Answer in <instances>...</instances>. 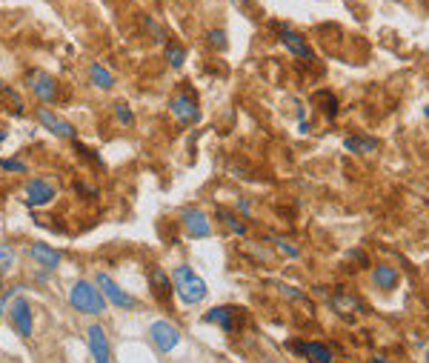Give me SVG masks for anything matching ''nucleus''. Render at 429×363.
<instances>
[{
  "mask_svg": "<svg viewBox=\"0 0 429 363\" xmlns=\"http://www.w3.org/2000/svg\"><path fill=\"white\" fill-rule=\"evenodd\" d=\"M172 289L175 295L181 298L184 303H200L206 298V280L200 275H195L189 266H177L175 275H172Z\"/></svg>",
  "mask_w": 429,
  "mask_h": 363,
  "instance_id": "1",
  "label": "nucleus"
},
{
  "mask_svg": "<svg viewBox=\"0 0 429 363\" xmlns=\"http://www.w3.org/2000/svg\"><path fill=\"white\" fill-rule=\"evenodd\" d=\"M69 303L83 315H103V309H106V298L97 289V283H92V280H78L72 286Z\"/></svg>",
  "mask_w": 429,
  "mask_h": 363,
  "instance_id": "2",
  "label": "nucleus"
},
{
  "mask_svg": "<svg viewBox=\"0 0 429 363\" xmlns=\"http://www.w3.org/2000/svg\"><path fill=\"white\" fill-rule=\"evenodd\" d=\"M29 89L46 103H52L57 97V81L49 75L46 69H32L29 71Z\"/></svg>",
  "mask_w": 429,
  "mask_h": 363,
  "instance_id": "3",
  "label": "nucleus"
},
{
  "mask_svg": "<svg viewBox=\"0 0 429 363\" xmlns=\"http://www.w3.org/2000/svg\"><path fill=\"white\" fill-rule=\"evenodd\" d=\"M97 289L103 292V298L106 301H112L115 306H121V309H135V298H129L123 289L106 275V272H97Z\"/></svg>",
  "mask_w": 429,
  "mask_h": 363,
  "instance_id": "4",
  "label": "nucleus"
},
{
  "mask_svg": "<svg viewBox=\"0 0 429 363\" xmlns=\"http://www.w3.org/2000/svg\"><path fill=\"white\" fill-rule=\"evenodd\" d=\"M149 338H152V343H155L161 352H172L177 343H181V332H177L175 326H169L166 320H155V323L149 326Z\"/></svg>",
  "mask_w": 429,
  "mask_h": 363,
  "instance_id": "5",
  "label": "nucleus"
},
{
  "mask_svg": "<svg viewBox=\"0 0 429 363\" xmlns=\"http://www.w3.org/2000/svg\"><path fill=\"white\" fill-rule=\"evenodd\" d=\"M9 320H12V326H15L18 335H23V338L32 335V306H29L26 298H15V301H12V306H9Z\"/></svg>",
  "mask_w": 429,
  "mask_h": 363,
  "instance_id": "6",
  "label": "nucleus"
},
{
  "mask_svg": "<svg viewBox=\"0 0 429 363\" xmlns=\"http://www.w3.org/2000/svg\"><path fill=\"white\" fill-rule=\"evenodd\" d=\"M86 335H89V352H92L95 363H109V338H106L103 326L92 323Z\"/></svg>",
  "mask_w": 429,
  "mask_h": 363,
  "instance_id": "7",
  "label": "nucleus"
},
{
  "mask_svg": "<svg viewBox=\"0 0 429 363\" xmlns=\"http://www.w3.org/2000/svg\"><path fill=\"white\" fill-rule=\"evenodd\" d=\"M52 198H55V186L49 184V180H29V184H26L23 200L29 206H46Z\"/></svg>",
  "mask_w": 429,
  "mask_h": 363,
  "instance_id": "8",
  "label": "nucleus"
},
{
  "mask_svg": "<svg viewBox=\"0 0 429 363\" xmlns=\"http://www.w3.org/2000/svg\"><path fill=\"white\" fill-rule=\"evenodd\" d=\"M184 229L192 235V238H206L209 232H212V226H209V217L200 212V209H184Z\"/></svg>",
  "mask_w": 429,
  "mask_h": 363,
  "instance_id": "9",
  "label": "nucleus"
},
{
  "mask_svg": "<svg viewBox=\"0 0 429 363\" xmlns=\"http://www.w3.org/2000/svg\"><path fill=\"white\" fill-rule=\"evenodd\" d=\"M38 121H41V126H43L46 132H52L55 137H75V126L66 123V121H60L55 112H49V109H41V112H38Z\"/></svg>",
  "mask_w": 429,
  "mask_h": 363,
  "instance_id": "10",
  "label": "nucleus"
},
{
  "mask_svg": "<svg viewBox=\"0 0 429 363\" xmlns=\"http://www.w3.org/2000/svg\"><path fill=\"white\" fill-rule=\"evenodd\" d=\"M172 115L181 121V123H195L198 118H200V112H198V103L189 97V95H177L175 100H172Z\"/></svg>",
  "mask_w": 429,
  "mask_h": 363,
  "instance_id": "11",
  "label": "nucleus"
},
{
  "mask_svg": "<svg viewBox=\"0 0 429 363\" xmlns=\"http://www.w3.org/2000/svg\"><path fill=\"white\" fill-rule=\"evenodd\" d=\"M280 43H283L286 49H290L292 55L304 57V60H312V57H315V55H312V49L304 43V38H301V34H295L290 26H280Z\"/></svg>",
  "mask_w": 429,
  "mask_h": 363,
  "instance_id": "12",
  "label": "nucleus"
},
{
  "mask_svg": "<svg viewBox=\"0 0 429 363\" xmlns=\"http://www.w3.org/2000/svg\"><path fill=\"white\" fill-rule=\"evenodd\" d=\"M32 261L41 263L46 272H55V269L60 266V252H55V249L46 246V243H34V246H32Z\"/></svg>",
  "mask_w": 429,
  "mask_h": 363,
  "instance_id": "13",
  "label": "nucleus"
},
{
  "mask_svg": "<svg viewBox=\"0 0 429 363\" xmlns=\"http://www.w3.org/2000/svg\"><path fill=\"white\" fill-rule=\"evenodd\" d=\"M292 349L301 352V355H306L312 363H332V352L327 346H320V343H304V341H298V343H292Z\"/></svg>",
  "mask_w": 429,
  "mask_h": 363,
  "instance_id": "14",
  "label": "nucleus"
},
{
  "mask_svg": "<svg viewBox=\"0 0 429 363\" xmlns=\"http://www.w3.org/2000/svg\"><path fill=\"white\" fill-rule=\"evenodd\" d=\"M89 81H92V86H97V89H112V86H115V78L109 75V69L100 66V63H92Z\"/></svg>",
  "mask_w": 429,
  "mask_h": 363,
  "instance_id": "15",
  "label": "nucleus"
},
{
  "mask_svg": "<svg viewBox=\"0 0 429 363\" xmlns=\"http://www.w3.org/2000/svg\"><path fill=\"white\" fill-rule=\"evenodd\" d=\"M343 146L349 149V152H361V155H367V152H375L378 149V140L375 137H349Z\"/></svg>",
  "mask_w": 429,
  "mask_h": 363,
  "instance_id": "16",
  "label": "nucleus"
},
{
  "mask_svg": "<svg viewBox=\"0 0 429 363\" xmlns=\"http://www.w3.org/2000/svg\"><path fill=\"white\" fill-rule=\"evenodd\" d=\"M166 60L172 69H184V60H186V49L177 46V43H169L166 46Z\"/></svg>",
  "mask_w": 429,
  "mask_h": 363,
  "instance_id": "17",
  "label": "nucleus"
},
{
  "mask_svg": "<svg viewBox=\"0 0 429 363\" xmlns=\"http://www.w3.org/2000/svg\"><path fill=\"white\" fill-rule=\"evenodd\" d=\"M206 320L224 326V329H229V326H232V312H229L226 306H218V309H212V312L206 315Z\"/></svg>",
  "mask_w": 429,
  "mask_h": 363,
  "instance_id": "18",
  "label": "nucleus"
},
{
  "mask_svg": "<svg viewBox=\"0 0 429 363\" xmlns=\"http://www.w3.org/2000/svg\"><path fill=\"white\" fill-rule=\"evenodd\" d=\"M395 280H398V275L392 272V269H386V266H378V269H375V283H378L381 289L395 286Z\"/></svg>",
  "mask_w": 429,
  "mask_h": 363,
  "instance_id": "19",
  "label": "nucleus"
},
{
  "mask_svg": "<svg viewBox=\"0 0 429 363\" xmlns=\"http://www.w3.org/2000/svg\"><path fill=\"white\" fill-rule=\"evenodd\" d=\"M152 286L158 289V295H161V298H163V295H169V289H172L169 278H166L161 269H155V272H152Z\"/></svg>",
  "mask_w": 429,
  "mask_h": 363,
  "instance_id": "20",
  "label": "nucleus"
},
{
  "mask_svg": "<svg viewBox=\"0 0 429 363\" xmlns=\"http://www.w3.org/2000/svg\"><path fill=\"white\" fill-rule=\"evenodd\" d=\"M115 115H118V123H123V126H132V109H129V103H123V100H118L115 103Z\"/></svg>",
  "mask_w": 429,
  "mask_h": 363,
  "instance_id": "21",
  "label": "nucleus"
},
{
  "mask_svg": "<svg viewBox=\"0 0 429 363\" xmlns=\"http://www.w3.org/2000/svg\"><path fill=\"white\" fill-rule=\"evenodd\" d=\"M15 263V252H12V246L9 243H0V269H9Z\"/></svg>",
  "mask_w": 429,
  "mask_h": 363,
  "instance_id": "22",
  "label": "nucleus"
},
{
  "mask_svg": "<svg viewBox=\"0 0 429 363\" xmlns=\"http://www.w3.org/2000/svg\"><path fill=\"white\" fill-rule=\"evenodd\" d=\"M206 41H209V43H214V49H226V34H224V32H218V29L206 32Z\"/></svg>",
  "mask_w": 429,
  "mask_h": 363,
  "instance_id": "23",
  "label": "nucleus"
},
{
  "mask_svg": "<svg viewBox=\"0 0 429 363\" xmlns=\"http://www.w3.org/2000/svg\"><path fill=\"white\" fill-rule=\"evenodd\" d=\"M147 26H149V32L155 34V41H158V43H163V41H166V29H163V26H161L155 18H149V20H147Z\"/></svg>",
  "mask_w": 429,
  "mask_h": 363,
  "instance_id": "24",
  "label": "nucleus"
},
{
  "mask_svg": "<svg viewBox=\"0 0 429 363\" xmlns=\"http://www.w3.org/2000/svg\"><path fill=\"white\" fill-rule=\"evenodd\" d=\"M0 169H6V172H26V163H20V160H12V158H0Z\"/></svg>",
  "mask_w": 429,
  "mask_h": 363,
  "instance_id": "25",
  "label": "nucleus"
},
{
  "mask_svg": "<svg viewBox=\"0 0 429 363\" xmlns=\"http://www.w3.org/2000/svg\"><path fill=\"white\" fill-rule=\"evenodd\" d=\"M221 217H224V224H226V226H232V232H235V235H243V232H246V229H243V224H238V221H235V217H232L226 209H221Z\"/></svg>",
  "mask_w": 429,
  "mask_h": 363,
  "instance_id": "26",
  "label": "nucleus"
},
{
  "mask_svg": "<svg viewBox=\"0 0 429 363\" xmlns=\"http://www.w3.org/2000/svg\"><path fill=\"white\" fill-rule=\"evenodd\" d=\"M0 289H4V269H0Z\"/></svg>",
  "mask_w": 429,
  "mask_h": 363,
  "instance_id": "27",
  "label": "nucleus"
},
{
  "mask_svg": "<svg viewBox=\"0 0 429 363\" xmlns=\"http://www.w3.org/2000/svg\"><path fill=\"white\" fill-rule=\"evenodd\" d=\"M375 363H386V360H381V357H375Z\"/></svg>",
  "mask_w": 429,
  "mask_h": 363,
  "instance_id": "28",
  "label": "nucleus"
},
{
  "mask_svg": "<svg viewBox=\"0 0 429 363\" xmlns=\"http://www.w3.org/2000/svg\"><path fill=\"white\" fill-rule=\"evenodd\" d=\"M0 140H4V132H0Z\"/></svg>",
  "mask_w": 429,
  "mask_h": 363,
  "instance_id": "29",
  "label": "nucleus"
},
{
  "mask_svg": "<svg viewBox=\"0 0 429 363\" xmlns=\"http://www.w3.org/2000/svg\"><path fill=\"white\" fill-rule=\"evenodd\" d=\"M426 360H429V352H426Z\"/></svg>",
  "mask_w": 429,
  "mask_h": 363,
  "instance_id": "30",
  "label": "nucleus"
}]
</instances>
